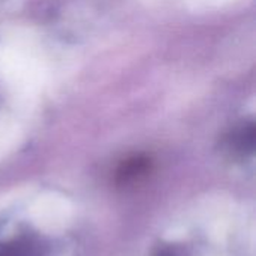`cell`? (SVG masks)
Listing matches in <instances>:
<instances>
[{
    "label": "cell",
    "mask_w": 256,
    "mask_h": 256,
    "mask_svg": "<svg viewBox=\"0 0 256 256\" xmlns=\"http://www.w3.org/2000/svg\"><path fill=\"white\" fill-rule=\"evenodd\" d=\"M0 256H40V249L32 240H18L0 244Z\"/></svg>",
    "instance_id": "3"
},
{
    "label": "cell",
    "mask_w": 256,
    "mask_h": 256,
    "mask_svg": "<svg viewBox=\"0 0 256 256\" xmlns=\"http://www.w3.org/2000/svg\"><path fill=\"white\" fill-rule=\"evenodd\" d=\"M231 144L240 153H250L255 147V126L254 123L243 124L238 128L231 138Z\"/></svg>",
    "instance_id": "2"
},
{
    "label": "cell",
    "mask_w": 256,
    "mask_h": 256,
    "mask_svg": "<svg viewBox=\"0 0 256 256\" xmlns=\"http://www.w3.org/2000/svg\"><path fill=\"white\" fill-rule=\"evenodd\" d=\"M150 162L146 158H132L126 160L118 170V182L122 184L132 183L148 171Z\"/></svg>",
    "instance_id": "1"
},
{
    "label": "cell",
    "mask_w": 256,
    "mask_h": 256,
    "mask_svg": "<svg viewBox=\"0 0 256 256\" xmlns=\"http://www.w3.org/2000/svg\"><path fill=\"white\" fill-rule=\"evenodd\" d=\"M156 256H182V254L176 248H164L156 254Z\"/></svg>",
    "instance_id": "4"
}]
</instances>
